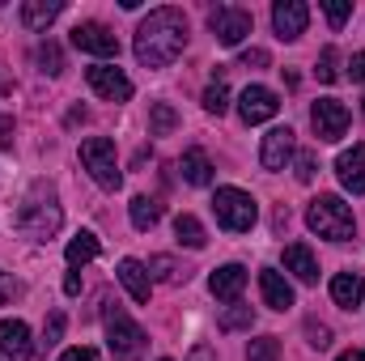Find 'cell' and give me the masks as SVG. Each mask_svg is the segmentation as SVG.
Returning a JSON list of instances; mask_svg holds the SVG:
<instances>
[{"instance_id":"603a6c76","label":"cell","mask_w":365,"mask_h":361,"mask_svg":"<svg viewBox=\"0 0 365 361\" xmlns=\"http://www.w3.org/2000/svg\"><path fill=\"white\" fill-rule=\"evenodd\" d=\"M128 217H132V225H136V230H153V225L162 221V204H158V200H149V195H136V200L128 204Z\"/></svg>"},{"instance_id":"8992f818","label":"cell","mask_w":365,"mask_h":361,"mask_svg":"<svg viewBox=\"0 0 365 361\" xmlns=\"http://www.w3.org/2000/svg\"><path fill=\"white\" fill-rule=\"evenodd\" d=\"M81 166L90 171V179L102 187V191H119L123 187V171L115 162V141L106 136H90L81 141Z\"/></svg>"},{"instance_id":"7bdbcfd3","label":"cell","mask_w":365,"mask_h":361,"mask_svg":"<svg viewBox=\"0 0 365 361\" xmlns=\"http://www.w3.org/2000/svg\"><path fill=\"white\" fill-rule=\"evenodd\" d=\"M187 361H217V357H212V349H208V345H195V349L187 353Z\"/></svg>"},{"instance_id":"ee69618b","label":"cell","mask_w":365,"mask_h":361,"mask_svg":"<svg viewBox=\"0 0 365 361\" xmlns=\"http://www.w3.org/2000/svg\"><path fill=\"white\" fill-rule=\"evenodd\" d=\"M336 361H365V353H361V349H349V353H340Z\"/></svg>"},{"instance_id":"1f68e13d","label":"cell","mask_w":365,"mask_h":361,"mask_svg":"<svg viewBox=\"0 0 365 361\" xmlns=\"http://www.w3.org/2000/svg\"><path fill=\"white\" fill-rule=\"evenodd\" d=\"M38 64H43V73H47V77H60V73H64V51L47 39V43L38 47Z\"/></svg>"},{"instance_id":"2e32d148","label":"cell","mask_w":365,"mask_h":361,"mask_svg":"<svg viewBox=\"0 0 365 361\" xmlns=\"http://www.w3.org/2000/svg\"><path fill=\"white\" fill-rule=\"evenodd\" d=\"M208 289L217 302H238L242 289H247V268L242 264H221V268L208 276Z\"/></svg>"},{"instance_id":"ba28073f","label":"cell","mask_w":365,"mask_h":361,"mask_svg":"<svg viewBox=\"0 0 365 361\" xmlns=\"http://www.w3.org/2000/svg\"><path fill=\"white\" fill-rule=\"evenodd\" d=\"M349 106L340 102V98H319L314 106H310V123H314V136L323 141V145H336L344 132H349Z\"/></svg>"},{"instance_id":"3957f363","label":"cell","mask_w":365,"mask_h":361,"mask_svg":"<svg viewBox=\"0 0 365 361\" xmlns=\"http://www.w3.org/2000/svg\"><path fill=\"white\" fill-rule=\"evenodd\" d=\"M306 225H310L319 238H327V243H349V238L357 234L353 208H349L340 195H331V191L310 200V208H306Z\"/></svg>"},{"instance_id":"8d00e7d4","label":"cell","mask_w":365,"mask_h":361,"mask_svg":"<svg viewBox=\"0 0 365 361\" xmlns=\"http://www.w3.org/2000/svg\"><path fill=\"white\" fill-rule=\"evenodd\" d=\"M17 293H21V285H17V280H13L9 272L0 268V306H4V302H13Z\"/></svg>"},{"instance_id":"60d3db41","label":"cell","mask_w":365,"mask_h":361,"mask_svg":"<svg viewBox=\"0 0 365 361\" xmlns=\"http://www.w3.org/2000/svg\"><path fill=\"white\" fill-rule=\"evenodd\" d=\"M349 77H353V81H365V51H357V56L349 60Z\"/></svg>"},{"instance_id":"7402d4cb","label":"cell","mask_w":365,"mask_h":361,"mask_svg":"<svg viewBox=\"0 0 365 361\" xmlns=\"http://www.w3.org/2000/svg\"><path fill=\"white\" fill-rule=\"evenodd\" d=\"M179 175L191 183V187H208V183H212V162H208V153H204V149H187L179 158Z\"/></svg>"},{"instance_id":"74e56055","label":"cell","mask_w":365,"mask_h":361,"mask_svg":"<svg viewBox=\"0 0 365 361\" xmlns=\"http://www.w3.org/2000/svg\"><path fill=\"white\" fill-rule=\"evenodd\" d=\"M302 183H310L314 179V153H297V171H293Z\"/></svg>"},{"instance_id":"484cf974","label":"cell","mask_w":365,"mask_h":361,"mask_svg":"<svg viewBox=\"0 0 365 361\" xmlns=\"http://www.w3.org/2000/svg\"><path fill=\"white\" fill-rule=\"evenodd\" d=\"M64 255H68V264H73V268H81V264H90L93 255H98V238H93L90 230H81L77 238H68V247H64Z\"/></svg>"},{"instance_id":"5b68a950","label":"cell","mask_w":365,"mask_h":361,"mask_svg":"<svg viewBox=\"0 0 365 361\" xmlns=\"http://www.w3.org/2000/svg\"><path fill=\"white\" fill-rule=\"evenodd\" d=\"M212 213H217V225H221V230L247 234V230L255 225V217H259V204H255V195L242 191V187H217Z\"/></svg>"},{"instance_id":"44dd1931","label":"cell","mask_w":365,"mask_h":361,"mask_svg":"<svg viewBox=\"0 0 365 361\" xmlns=\"http://www.w3.org/2000/svg\"><path fill=\"white\" fill-rule=\"evenodd\" d=\"M60 13H64L60 0H26V4H21V26H26V30H47Z\"/></svg>"},{"instance_id":"d6a6232c","label":"cell","mask_w":365,"mask_h":361,"mask_svg":"<svg viewBox=\"0 0 365 361\" xmlns=\"http://www.w3.org/2000/svg\"><path fill=\"white\" fill-rule=\"evenodd\" d=\"M64 323H68L64 310H51V319L43 323V349H56V345L64 340Z\"/></svg>"},{"instance_id":"f1b7e54d","label":"cell","mask_w":365,"mask_h":361,"mask_svg":"<svg viewBox=\"0 0 365 361\" xmlns=\"http://www.w3.org/2000/svg\"><path fill=\"white\" fill-rule=\"evenodd\" d=\"M251 323H255V310L234 302V306L221 315V323H217V327H221V332H242V327H251Z\"/></svg>"},{"instance_id":"7c38bea8","label":"cell","mask_w":365,"mask_h":361,"mask_svg":"<svg viewBox=\"0 0 365 361\" xmlns=\"http://www.w3.org/2000/svg\"><path fill=\"white\" fill-rule=\"evenodd\" d=\"M306 21H310V9H306L302 0H276V4H272L276 39H284V43L302 39V34H306Z\"/></svg>"},{"instance_id":"f6af8a7d","label":"cell","mask_w":365,"mask_h":361,"mask_svg":"<svg viewBox=\"0 0 365 361\" xmlns=\"http://www.w3.org/2000/svg\"><path fill=\"white\" fill-rule=\"evenodd\" d=\"M4 90H9V86H4V81H0V93H4Z\"/></svg>"},{"instance_id":"f546056e","label":"cell","mask_w":365,"mask_h":361,"mask_svg":"<svg viewBox=\"0 0 365 361\" xmlns=\"http://www.w3.org/2000/svg\"><path fill=\"white\" fill-rule=\"evenodd\" d=\"M204 111H208V115H225V111H230V86H225V81H212V86L204 90Z\"/></svg>"},{"instance_id":"30bf717a","label":"cell","mask_w":365,"mask_h":361,"mask_svg":"<svg viewBox=\"0 0 365 361\" xmlns=\"http://www.w3.org/2000/svg\"><path fill=\"white\" fill-rule=\"evenodd\" d=\"M73 47H77V51H86V56H98V60L119 56V39H115L102 21H81V26L73 30Z\"/></svg>"},{"instance_id":"ab89813d","label":"cell","mask_w":365,"mask_h":361,"mask_svg":"<svg viewBox=\"0 0 365 361\" xmlns=\"http://www.w3.org/2000/svg\"><path fill=\"white\" fill-rule=\"evenodd\" d=\"M0 149H13V119L0 115Z\"/></svg>"},{"instance_id":"4fadbf2b","label":"cell","mask_w":365,"mask_h":361,"mask_svg":"<svg viewBox=\"0 0 365 361\" xmlns=\"http://www.w3.org/2000/svg\"><path fill=\"white\" fill-rule=\"evenodd\" d=\"M293 153H297L293 128H272V132L264 136V145H259V162H264V171H284V166L293 162Z\"/></svg>"},{"instance_id":"ffe728a7","label":"cell","mask_w":365,"mask_h":361,"mask_svg":"<svg viewBox=\"0 0 365 361\" xmlns=\"http://www.w3.org/2000/svg\"><path fill=\"white\" fill-rule=\"evenodd\" d=\"M361 298H365L361 272H336V276H331V302H336V306L353 310V306H361Z\"/></svg>"},{"instance_id":"bcb514c9","label":"cell","mask_w":365,"mask_h":361,"mask_svg":"<svg viewBox=\"0 0 365 361\" xmlns=\"http://www.w3.org/2000/svg\"><path fill=\"white\" fill-rule=\"evenodd\" d=\"M361 115H365V98H361Z\"/></svg>"},{"instance_id":"f35d334b","label":"cell","mask_w":365,"mask_h":361,"mask_svg":"<svg viewBox=\"0 0 365 361\" xmlns=\"http://www.w3.org/2000/svg\"><path fill=\"white\" fill-rule=\"evenodd\" d=\"M60 361H98V353H93V349H86V345H77V349H64V353H60Z\"/></svg>"},{"instance_id":"b9f144b4","label":"cell","mask_w":365,"mask_h":361,"mask_svg":"<svg viewBox=\"0 0 365 361\" xmlns=\"http://www.w3.org/2000/svg\"><path fill=\"white\" fill-rule=\"evenodd\" d=\"M64 293H68V298H77V293H81V276H77V272H68V276H64Z\"/></svg>"},{"instance_id":"5bb4252c","label":"cell","mask_w":365,"mask_h":361,"mask_svg":"<svg viewBox=\"0 0 365 361\" xmlns=\"http://www.w3.org/2000/svg\"><path fill=\"white\" fill-rule=\"evenodd\" d=\"M0 353L9 361H30L34 345H30V327L21 319H0Z\"/></svg>"},{"instance_id":"8fae6325","label":"cell","mask_w":365,"mask_h":361,"mask_svg":"<svg viewBox=\"0 0 365 361\" xmlns=\"http://www.w3.org/2000/svg\"><path fill=\"white\" fill-rule=\"evenodd\" d=\"M276 111H280V98H276V90H268V86H247L242 98H238L242 123H268V119H276Z\"/></svg>"},{"instance_id":"e575fe53","label":"cell","mask_w":365,"mask_h":361,"mask_svg":"<svg viewBox=\"0 0 365 361\" xmlns=\"http://www.w3.org/2000/svg\"><path fill=\"white\" fill-rule=\"evenodd\" d=\"M306 336H310V340H306L310 349H327V345H331V327L319 323V319H306Z\"/></svg>"},{"instance_id":"ac0fdd59","label":"cell","mask_w":365,"mask_h":361,"mask_svg":"<svg viewBox=\"0 0 365 361\" xmlns=\"http://www.w3.org/2000/svg\"><path fill=\"white\" fill-rule=\"evenodd\" d=\"M284 272H293L302 285H319V260L306 243H289L284 247Z\"/></svg>"},{"instance_id":"52a82bcc","label":"cell","mask_w":365,"mask_h":361,"mask_svg":"<svg viewBox=\"0 0 365 361\" xmlns=\"http://www.w3.org/2000/svg\"><path fill=\"white\" fill-rule=\"evenodd\" d=\"M208 26H212V34H217L221 47H238V43L255 30V17H251L247 9H238V4H217V9L208 13Z\"/></svg>"},{"instance_id":"d4e9b609","label":"cell","mask_w":365,"mask_h":361,"mask_svg":"<svg viewBox=\"0 0 365 361\" xmlns=\"http://www.w3.org/2000/svg\"><path fill=\"white\" fill-rule=\"evenodd\" d=\"M175 128H179V111L170 102H153V111H149V136H170Z\"/></svg>"},{"instance_id":"4316f807","label":"cell","mask_w":365,"mask_h":361,"mask_svg":"<svg viewBox=\"0 0 365 361\" xmlns=\"http://www.w3.org/2000/svg\"><path fill=\"white\" fill-rule=\"evenodd\" d=\"M145 268H149V276H153V280H162V285H182V280H187V268H179L170 255H153Z\"/></svg>"},{"instance_id":"83f0119b","label":"cell","mask_w":365,"mask_h":361,"mask_svg":"<svg viewBox=\"0 0 365 361\" xmlns=\"http://www.w3.org/2000/svg\"><path fill=\"white\" fill-rule=\"evenodd\" d=\"M336 64H340V51H336V47H323V51H319V60H314V77H319L323 86H331V81L340 77V68H336Z\"/></svg>"},{"instance_id":"d590c367","label":"cell","mask_w":365,"mask_h":361,"mask_svg":"<svg viewBox=\"0 0 365 361\" xmlns=\"http://www.w3.org/2000/svg\"><path fill=\"white\" fill-rule=\"evenodd\" d=\"M242 68H268L272 64V56L264 51V47H251V51H242V60H238Z\"/></svg>"},{"instance_id":"4dcf8cb0","label":"cell","mask_w":365,"mask_h":361,"mask_svg":"<svg viewBox=\"0 0 365 361\" xmlns=\"http://www.w3.org/2000/svg\"><path fill=\"white\" fill-rule=\"evenodd\" d=\"M247 361H280V340L276 336H259L247 345Z\"/></svg>"},{"instance_id":"836d02e7","label":"cell","mask_w":365,"mask_h":361,"mask_svg":"<svg viewBox=\"0 0 365 361\" xmlns=\"http://www.w3.org/2000/svg\"><path fill=\"white\" fill-rule=\"evenodd\" d=\"M323 13H327V21L340 30V26L353 17V4H349V0H323Z\"/></svg>"},{"instance_id":"9c48e42d","label":"cell","mask_w":365,"mask_h":361,"mask_svg":"<svg viewBox=\"0 0 365 361\" xmlns=\"http://www.w3.org/2000/svg\"><path fill=\"white\" fill-rule=\"evenodd\" d=\"M86 81H90V90L98 93V98H106V102H128V98H132L128 73L115 68V64H93V68H86Z\"/></svg>"},{"instance_id":"6da1fadb","label":"cell","mask_w":365,"mask_h":361,"mask_svg":"<svg viewBox=\"0 0 365 361\" xmlns=\"http://www.w3.org/2000/svg\"><path fill=\"white\" fill-rule=\"evenodd\" d=\"M187 39H191L187 13L175 9V4H162V9H153V13L140 21L132 51H136V60H140L145 68H170L182 56Z\"/></svg>"},{"instance_id":"7dc6e473","label":"cell","mask_w":365,"mask_h":361,"mask_svg":"<svg viewBox=\"0 0 365 361\" xmlns=\"http://www.w3.org/2000/svg\"><path fill=\"white\" fill-rule=\"evenodd\" d=\"M162 361H170V357H162Z\"/></svg>"},{"instance_id":"cb8c5ba5","label":"cell","mask_w":365,"mask_h":361,"mask_svg":"<svg viewBox=\"0 0 365 361\" xmlns=\"http://www.w3.org/2000/svg\"><path fill=\"white\" fill-rule=\"evenodd\" d=\"M175 234H179L182 247H191V251H200V247L208 243V234H204L200 217H191V213H179V217H175Z\"/></svg>"},{"instance_id":"7a4b0ae2","label":"cell","mask_w":365,"mask_h":361,"mask_svg":"<svg viewBox=\"0 0 365 361\" xmlns=\"http://www.w3.org/2000/svg\"><path fill=\"white\" fill-rule=\"evenodd\" d=\"M60 221H64V213H60V204H56V191H51L47 183H34L30 195H26L21 208H17V230H21L26 238H34V243H47V238L60 230Z\"/></svg>"},{"instance_id":"e0dca14e","label":"cell","mask_w":365,"mask_h":361,"mask_svg":"<svg viewBox=\"0 0 365 361\" xmlns=\"http://www.w3.org/2000/svg\"><path fill=\"white\" fill-rule=\"evenodd\" d=\"M115 276H119V285L128 289L132 302H140V306L149 302V293H153V276H149V268H145L140 260H119V272H115Z\"/></svg>"},{"instance_id":"d6986e66","label":"cell","mask_w":365,"mask_h":361,"mask_svg":"<svg viewBox=\"0 0 365 361\" xmlns=\"http://www.w3.org/2000/svg\"><path fill=\"white\" fill-rule=\"evenodd\" d=\"M259 293H264V306H272V310H289L293 306V285L276 268H259Z\"/></svg>"},{"instance_id":"277c9868","label":"cell","mask_w":365,"mask_h":361,"mask_svg":"<svg viewBox=\"0 0 365 361\" xmlns=\"http://www.w3.org/2000/svg\"><path fill=\"white\" fill-rule=\"evenodd\" d=\"M102 323H106V349H110L115 361H140L145 357V345L149 340H145L140 323H132L119 302H106L102 306Z\"/></svg>"},{"instance_id":"9a60e30c","label":"cell","mask_w":365,"mask_h":361,"mask_svg":"<svg viewBox=\"0 0 365 361\" xmlns=\"http://www.w3.org/2000/svg\"><path fill=\"white\" fill-rule=\"evenodd\" d=\"M336 179H340L344 191L361 195L365 191V145H353V149H344V153L336 158Z\"/></svg>"}]
</instances>
